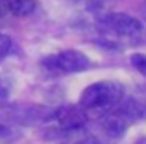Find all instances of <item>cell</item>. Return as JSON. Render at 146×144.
Instances as JSON below:
<instances>
[{"mask_svg": "<svg viewBox=\"0 0 146 144\" xmlns=\"http://www.w3.org/2000/svg\"><path fill=\"white\" fill-rule=\"evenodd\" d=\"M124 96V87L115 81H98L89 85L82 92L80 107L85 116L100 118L106 116Z\"/></svg>", "mask_w": 146, "mask_h": 144, "instance_id": "1", "label": "cell"}, {"mask_svg": "<svg viewBox=\"0 0 146 144\" xmlns=\"http://www.w3.org/2000/svg\"><path fill=\"white\" fill-rule=\"evenodd\" d=\"M2 131H4V126H2V124H0V133H2Z\"/></svg>", "mask_w": 146, "mask_h": 144, "instance_id": "10", "label": "cell"}, {"mask_svg": "<svg viewBox=\"0 0 146 144\" xmlns=\"http://www.w3.org/2000/svg\"><path fill=\"white\" fill-rule=\"evenodd\" d=\"M98 30L104 33H109L113 37H120V39H128V41L139 39L144 33L141 20H137L135 17L126 15V13L102 15L98 18Z\"/></svg>", "mask_w": 146, "mask_h": 144, "instance_id": "2", "label": "cell"}, {"mask_svg": "<svg viewBox=\"0 0 146 144\" xmlns=\"http://www.w3.org/2000/svg\"><path fill=\"white\" fill-rule=\"evenodd\" d=\"M7 13V0H0V17Z\"/></svg>", "mask_w": 146, "mask_h": 144, "instance_id": "8", "label": "cell"}, {"mask_svg": "<svg viewBox=\"0 0 146 144\" xmlns=\"http://www.w3.org/2000/svg\"><path fill=\"white\" fill-rule=\"evenodd\" d=\"M37 9L35 0H7V13L15 17H28Z\"/></svg>", "mask_w": 146, "mask_h": 144, "instance_id": "5", "label": "cell"}, {"mask_svg": "<svg viewBox=\"0 0 146 144\" xmlns=\"http://www.w3.org/2000/svg\"><path fill=\"white\" fill-rule=\"evenodd\" d=\"M133 69H137V72H141L143 76H146V54H133L129 57Z\"/></svg>", "mask_w": 146, "mask_h": 144, "instance_id": "6", "label": "cell"}, {"mask_svg": "<svg viewBox=\"0 0 146 144\" xmlns=\"http://www.w3.org/2000/svg\"><path fill=\"white\" fill-rule=\"evenodd\" d=\"M43 65L54 72H82L89 67V59L78 50H65L46 57Z\"/></svg>", "mask_w": 146, "mask_h": 144, "instance_id": "4", "label": "cell"}, {"mask_svg": "<svg viewBox=\"0 0 146 144\" xmlns=\"http://www.w3.org/2000/svg\"><path fill=\"white\" fill-rule=\"evenodd\" d=\"M143 116V107L137 104L135 100H126L118 102L106 116V131L111 137H120L126 133V129L129 127V124H133L135 120H139Z\"/></svg>", "mask_w": 146, "mask_h": 144, "instance_id": "3", "label": "cell"}, {"mask_svg": "<svg viewBox=\"0 0 146 144\" xmlns=\"http://www.w3.org/2000/svg\"><path fill=\"white\" fill-rule=\"evenodd\" d=\"M11 50V37L6 33H0V59H4Z\"/></svg>", "mask_w": 146, "mask_h": 144, "instance_id": "7", "label": "cell"}, {"mask_svg": "<svg viewBox=\"0 0 146 144\" xmlns=\"http://www.w3.org/2000/svg\"><path fill=\"white\" fill-rule=\"evenodd\" d=\"M135 144H146V137H144V139H141V141H137Z\"/></svg>", "mask_w": 146, "mask_h": 144, "instance_id": "9", "label": "cell"}]
</instances>
